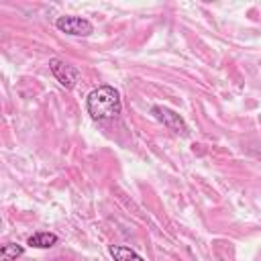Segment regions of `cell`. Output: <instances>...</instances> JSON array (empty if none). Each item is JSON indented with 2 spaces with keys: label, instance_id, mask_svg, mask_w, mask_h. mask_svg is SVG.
Returning a JSON list of instances; mask_svg holds the SVG:
<instances>
[{
  "label": "cell",
  "instance_id": "6da1fadb",
  "mask_svg": "<svg viewBox=\"0 0 261 261\" xmlns=\"http://www.w3.org/2000/svg\"><path fill=\"white\" fill-rule=\"evenodd\" d=\"M86 110L94 120H108L118 116L122 110L118 90L112 86H100L92 90L86 98Z\"/></svg>",
  "mask_w": 261,
  "mask_h": 261
},
{
  "label": "cell",
  "instance_id": "7a4b0ae2",
  "mask_svg": "<svg viewBox=\"0 0 261 261\" xmlns=\"http://www.w3.org/2000/svg\"><path fill=\"white\" fill-rule=\"evenodd\" d=\"M49 69H51V73L55 75V80H57L65 90L75 88V84H77V80H80V69H77L75 65H71V63H67V61L55 57V59L49 61Z\"/></svg>",
  "mask_w": 261,
  "mask_h": 261
},
{
  "label": "cell",
  "instance_id": "3957f363",
  "mask_svg": "<svg viewBox=\"0 0 261 261\" xmlns=\"http://www.w3.org/2000/svg\"><path fill=\"white\" fill-rule=\"evenodd\" d=\"M151 114L159 120V122H163L169 130H173L175 135H181V137H188L190 135V130H188V124H186V120L175 112V110H171V108H167V106H153L151 108Z\"/></svg>",
  "mask_w": 261,
  "mask_h": 261
},
{
  "label": "cell",
  "instance_id": "277c9868",
  "mask_svg": "<svg viewBox=\"0 0 261 261\" xmlns=\"http://www.w3.org/2000/svg\"><path fill=\"white\" fill-rule=\"evenodd\" d=\"M55 27L65 33V35H71V37H88L94 33V27L88 18H82V16H59L55 20Z\"/></svg>",
  "mask_w": 261,
  "mask_h": 261
},
{
  "label": "cell",
  "instance_id": "5b68a950",
  "mask_svg": "<svg viewBox=\"0 0 261 261\" xmlns=\"http://www.w3.org/2000/svg\"><path fill=\"white\" fill-rule=\"evenodd\" d=\"M57 234H53V232H35V234H31L29 237V241H27V245H31V247H35V249H49V247H53V245H57Z\"/></svg>",
  "mask_w": 261,
  "mask_h": 261
},
{
  "label": "cell",
  "instance_id": "8992f818",
  "mask_svg": "<svg viewBox=\"0 0 261 261\" xmlns=\"http://www.w3.org/2000/svg\"><path fill=\"white\" fill-rule=\"evenodd\" d=\"M110 255L114 261H145L139 253H135L133 249L124 247V245H110Z\"/></svg>",
  "mask_w": 261,
  "mask_h": 261
},
{
  "label": "cell",
  "instance_id": "52a82bcc",
  "mask_svg": "<svg viewBox=\"0 0 261 261\" xmlns=\"http://www.w3.org/2000/svg\"><path fill=\"white\" fill-rule=\"evenodd\" d=\"M24 249L16 243H4L0 249V261H16L18 257H22Z\"/></svg>",
  "mask_w": 261,
  "mask_h": 261
}]
</instances>
